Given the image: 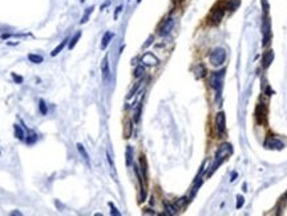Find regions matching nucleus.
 I'll use <instances>...</instances> for the list:
<instances>
[{
    "mask_svg": "<svg viewBox=\"0 0 287 216\" xmlns=\"http://www.w3.org/2000/svg\"><path fill=\"white\" fill-rule=\"evenodd\" d=\"M81 37V32H77L75 36H73L72 38H71L69 41H68V48L69 49H72V48H75V45L77 44V41H79V38Z\"/></svg>",
    "mask_w": 287,
    "mask_h": 216,
    "instance_id": "obj_19",
    "label": "nucleus"
},
{
    "mask_svg": "<svg viewBox=\"0 0 287 216\" xmlns=\"http://www.w3.org/2000/svg\"><path fill=\"white\" fill-rule=\"evenodd\" d=\"M195 73H197V77H204L205 74H206V69H205V66L201 64V65H198L197 68H195Z\"/></svg>",
    "mask_w": 287,
    "mask_h": 216,
    "instance_id": "obj_26",
    "label": "nucleus"
},
{
    "mask_svg": "<svg viewBox=\"0 0 287 216\" xmlns=\"http://www.w3.org/2000/svg\"><path fill=\"white\" fill-rule=\"evenodd\" d=\"M68 41H69V40H68V38H65V40H64V41H61V43H60L59 45H57V47H56L55 49H53V51H52V53H51V55H52V56H57V55H59V53H60V52H61L62 49H64V47H65V45H66V43H68Z\"/></svg>",
    "mask_w": 287,
    "mask_h": 216,
    "instance_id": "obj_16",
    "label": "nucleus"
},
{
    "mask_svg": "<svg viewBox=\"0 0 287 216\" xmlns=\"http://www.w3.org/2000/svg\"><path fill=\"white\" fill-rule=\"evenodd\" d=\"M165 209H166V213H168V215H176L177 213L176 207H173L172 204H169V203H165Z\"/></svg>",
    "mask_w": 287,
    "mask_h": 216,
    "instance_id": "obj_24",
    "label": "nucleus"
},
{
    "mask_svg": "<svg viewBox=\"0 0 287 216\" xmlns=\"http://www.w3.org/2000/svg\"><path fill=\"white\" fill-rule=\"evenodd\" d=\"M238 5H239V0H233L231 3H230V4L227 5V9H229V11H234L235 8L238 7Z\"/></svg>",
    "mask_w": 287,
    "mask_h": 216,
    "instance_id": "obj_27",
    "label": "nucleus"
},
{
    "mask_svg": "<svg viewBox=\"0 0 287 216\" xmlns=\"http://www.w3.org/2000/svg\"><path fill=\"white\" fill-rule=\"evenodd\" d=\"M152 41H153V36H150V37L148 38V43H145V47H149V45L152 44Z\"/></svg>",
    "mask_w": 287,
    "mask_h": 216,
    "instance_id": "obj_37",
    "label": "nucleus"
},
{
    "mask_svg": "<svg viewBox=\"0 0 287 216\" xmlns=\"http://www.w3.org/2000/svg\"><path fill=\"white\" fill-rule=\"evenodd\" d=\"M237 176H238V174H237V172H233V174H231V179H230V180H231V182H234L235 179H237Z\"/></svg>",
    "mask_w": 287,
    "mask_h": 216,
    "instance_id": "obj_38",
    "label": "nucleus"
},
{
    "mask_svg": "<svg viewBox=\"0 0 287 216\" xmlns=\"http://www.w3.org/2000/svg\"><path fill=\"white\" fill-rule=\"evenodd\" d=\"M274 60V52L273 51H267L263 53V57H262V65L263 68H269L271 65V62Z\"/></svg>",
    "mask_w": 287,
    "mask_h": 216,
    "instance_id": "obj_11",
    "label": "nucleus"
},
{
    "mask_svg": "<svg viewBox=\"0 0 287 216\" xmlns=\"http://www.w3.org/2000/svg\"><path fill=\"white\" fill-rule=\"evenodd\" d=\"M141 107H142V105H141V102L138 103V107H137V110H136V114H134V121L136 122H138L140 121V114H141Z\"/></svg>",
    "mask_w": 287,
    "mask_h": 216,
    "instance_id": "obj_30",
    "label": "nucleus"
},
{
    "mask_svg": "<svg viewBox=\"0 0 287 216\" xmlns=\"http://www.w3.org/2000/svg\"><path fill=\"white\" fill-rule=\"evenodd\" d=\"M223 12H225V11L222 9V8H215V9L213 11V14H211V23L218 24V23L222 20V17H223Z\"/></svg>",
    "mask_w": 287,
    "mask_h": 216,
    "instance_id": "obj_12",
    "label": "nucleus"
},
{
    "mask_svg": "<svg viewBox=\"0 0 287 216\" xmlns=\"http://www.w3.org/2000/svg\"><path fill=\"white\" fill-rule=\"evenodd\" d=\"M262 31H263V47H266L270 43V37H271V23H270V19H263V25H262Z\"/></svg>",
    "mask_w": 287,
    "mask_h": 216,
    "instance_id": "obj_4",
    "label": "nucleus"
},
{
    "mask_svg": "<svg viewBox=\"0 0 287 216\" xmlns=\"http://www.w3.org/2000/svg\"><path fill=\"white\" fill-rule=\"evenodd\" d=\"M81 1H85V0H81Z\"/></svg>",
    "mask_w": 287,
    "mask_h": 216,
    "instance_id": "obj_41",
    "label": "nucleus"
},
{
    "mask_svg": "<svg viewBox=\"0 0 287 216\" xmlns=\"http://www.w3.org/2000/svg\"><path fill=\"white\" fill-rule=\"evenodd\" d=\"M101 72H102V81H104V82H108V81H109V77H111V69H109V58H108V56H105L104 60H102Z\"/></svg>",
    "mask_w": 287,
    "mask_h": 216,
    "instance_id": "obj_7",
    "label": "nucleus"
},
{
    "mask_svg": "<svg viewBox=\"0 0 287 216\" xmlns=\"http://www.w3.org/2000/svg\"><path fill=\"white\" fill-rule=\"evenodd\" d=\"M226 58V51L223 48H215L210 53V62L214 66H219L225 62Z\"/></svg>",
    "mask_w": 287,
    "mask_h": 216,
    "instance_id": "obj_2",
    "label": "nucleus"
},
{
    "mask_svg": "<svg viewBox=\"0 0 287 216\" xmlns=\"http://www.w3.org/2000/svg\"><path fill=\"white\" fill-rule=\"evenodd\" d=\"M11 215H12V216H15V215H19V216H20L21 212H20V211H14V212H11Z\"/></svg>",
    "mask_w": 287,
    "mask_h": 216,
    "instance_id": "obj_39",
    "label": "nucleus"
},
{
    "mask_svg": "<svg viewBox=\"0 0 287 216\" xmlns=\"http://www.w3.org/2000/svg\"><path fill=\"white\" fill-rule=\"evenodd\" d=\"M237 199H238V202H237V208H242L243 203H245V199H243V196H242V195H238V196H237Z\"/></svg>",
    "mask_w": 287,
    "mask_h": 216,
    "instance_id": "obj_31",
    "label": "nucleus"
},
{
    "mask_svg": "<svg viewBox=\"0 0 287 216\" xmlns=\"http://www.w3.org/2000/svg\"><path fill=\"white\" fill-rule=\"evenodd\" d=\"M142 74H144V66H137L134 70V76L138 78V77H142Z\"/></svg>",
    "mask_w": 287,
    "mask_h": 216,
    "instance_id": "obj_28",
    "label": "nucleus"
},
{
    "mask_svg": "<svg viewBox=\"0 0 287 216\" xmlns=\"http://www.w3.org/2000/svg\"><path fill=\"white\" fill-rule=\"evenodd\" d=\"M140 165H141V171H142V176L144 179L146 178V170H148V165H146V161H145V157L141 155L140 157Z\"/></svg>",
    "mask_w": 287,
    "mask_h": 216,
    "instance_id": "obj_21",
    "label": "nucleus"
},
{
    "mask_svg": "<svg viewBox=\"0 0 287 216\" xmlns=\"http://www.w3.org/2000/svg\"><path fill=\"white\" fill-rule=\"evenodd\" d=\"M114 34L112 32H105L104 33V37H102V41H101V49H105L108 47V44L111 43V40L113 38Z\"/></svg>",
    "mask_w": 287,
    "mask_h": 216,
    "instance_id": "obj_14",
    "label": "nucleus"
},
{
    "mask_svg": "<svg viewBox=\"0 0 287 216\" xmlns=\"http://www.w3.org/2000/svg\"><path fill=\"white\" fill-rule=\"evenodd\" d=\"M215 124H217V130L219 137L223 135L225 133V127H226V119H225V113H218L217 117H215Z\"/></svg>",
    "mask_w": 287,
    "mask_h": 216,
    "instance_id": "obj_5",
    "label": "nucleus"
},
{
    "mask_svg": "<svg viewBox=\"0 0 287 216\" xmlns=\"http://www.w3.org/2000/svg\"><path fill=\"white\" fill-rule=\"evenodd\" d=\"M173 25H174L173 17H168V19L164 21V24L161 25V28H159V34H161V36L169 34L170 31H172V28H173Z\"/></svg>",
    "mask_w": 287,
    "mask_h": 216,
    "instance_id": "obj_8",
    "label": "nucleus"
},
{
    "mask_svg": "<svg viewBox=\"0 0 287 216\" xmlns=\"http://www.w3.org/2000/svg\"><path fill=\"white\" fill-rule=\"evenodd\" d=\"M262 7H263V12L267 14L269 12V3H267L266 0H262Z\"/></svg>",
    "mask_w": 287,
    "mask_h": 216,
    "instance_id": "obj_35",
    "label": "nucleus"
},
{
    "mask_svg": "<svg viewBox=\"0 0 287 216\" xmlns=\"http://www.w3.org/2000/svg\"><path fill=\"white\" fill-rule=\"evenodd\" d=\"M36 141H37V135H36V133H33V131H29V135H28V138H27V143L28 144H32V143H35Z\"/></svg>",
    "mask_w": 287,
    "mask_h": 216,
    "instance_id": "obj_25",
    "label": "nucleus"
},
{
    "mask_svg": "<svg viewBox=\"0 0 287 216\" xmlns=\"http://www.w3.org/2000/svg\"><path fill=\"white\" fill-rule=\"evenodd\" d=\"M121 9H122V5L117 7V9H116V14H114V19H117V16H118V14L121 12Z\"/></svg>",
    "mask_w": 287,
    "mask_h": 216,
    "instance_id": "obj_36",
    "label": "nucleus"
},
{
    "mask_svg": "<svg viewBox=\"0 0 287 216\" xmlns=\"http://www.w3.org/2000/svg\"><path fill=\"white\" fill-rule=\"evenodd\" d=\"M187 202H189V200H187V198H181V199H178L177 204H178L180 207H183V206H185V204H186Z\"/></svg>",
    "mask_w": 287,
    "mask_h": 216,
    "instance_id": "obj_34",
    "label": "nucleus"
},
{
    "mask_svg": "<svg viewBox=\"0 0 287 216\" xmlns=\"http://www.w3.org/2000/svg\"><path fill=\"white\" fill-rule=\"evenodd\" d=\"M107 161L108 163H109V167H111V172L112 175H116V168H114V163H113V158H112V155H111V151L108 150L107 151Z\"/></svg>",
    "mask_w": 287,
    "mask_h": 216,
    "instance_id": "obj_18",
    "label": "nucleus"
},
{
    "mask_svg": "<svg viewBox=\"0 0 287 216\" xmlns=\"http://www.w3.org/2000/svg\"><path fill=\"white\" fill-rule=\"evenodd\" d=\"M77 150H79V153H80V155L83 157L84 158V161L87 162V165L89 166L90 165V161H89V154L87 153V150H85V147H84L83 144L81 143H77Z\"/></svg>",
    "mask_w": 287,
    "mask_h": 216,
    "instance_id": "obj_13",
    "label": "nucleus"
},
{
    "mask_svg": "<svg viewBox=\"0 0 287 216\" xmlns=\"http://www.w3.org/2000/svg\"><path fill=\"white\" fill-rule=\"evenodd\" d=\"M39 109H40V113H41L43 115H47V114H48V107H47V105H45L44 100L39 101Z\"/></svg>",
    "mask_w": 287,
    "mask_h": 216,
    "instance_id": "obj_22",
    "label": "nucleus"
},
{
    "mask_svg": "<svg viewBox=\"0 0 287 216\" xmlns=\"http://www.w3.org/2000/svg\"><path fill=\"white\" fill-rule=\"evenodd\" d=\"M233 153V147H231V144H229V143H223L221 144V147L218 148L217 151V154H215V158H214V163H213V166H211L210 168V171H209V176H210L213 172L217 170L219 166L222 165V162L225 161L226 158H227L229 155Z\"/></svg>",
    "mask_w": 287,
    "mask_h": 216,
    "instance_id": "obj_1",
    "label": "nucleus"
},
{
    "mask_svg": "<svg viewBox=\"0 0 287 216\" xmlns=\"http://www.w3.org/2000/svg\"><path fill=\"white\" fill-rule=\"evenodd\" d=\"M93 9L94 8L93 7H89V8H87V11H85V14H84V16H83V19H81V24H84V23H87L88 21V19H89V16H90V14L93 12Z\"/></svg>",
    "mask_w": 287,
    "mask_h": 216,
    "instance_id": "obj_23",
    "label": "nucleus"
},
{
    "mask_svg": "<svg viewBox=\"0 0 287 216\" xmlns=\"http://www.w3.org/2000/svg\"><path fill=\"white\" fill-rule=\"evenodd\" d=\"M265 147L270 148V150H282L284 147V144L279 141V139H275V138H270L265 142Z\"/></svg>",
    "mask_w": 287,
    "mask_h": 216,
    "instance_id": "obj_9",
    "label": "nucleus"
},
{
    "mask_svg": "<svg viewBox=\"0 0 287 216\" xmlns=\"http://www.w3.org/2000/svg\"><path fill=\"white\" fill-rule=\"evenodd\" d=\"M14 129H15V137L18 138V139H24V130L21 129V126L19 125H14Z\"/></svg>",
    "mask_w": 287,
    "mask_h": 216,
    "instance_id": "obj_17",
    "label": "nucleus"
},
{
    "mask_svg": "<svg viewBox=\"0 0 287 216\" xmlns=\"http://www.w3.org/2000/svg\"><path fill=\"white\" fill-rule=\"evenodd\" d=\"M223 76H225V69H222L219 72H215L211 77V86L217 90V98L221 97L222 90V82H223Z\"/></svg>",
    "mask_w": 287,
    "mask_h": 216,
    "instance_id": "obj_3",
    "label": "nucleus"
},
{
    "mask_svg": "<svg viewBox=\"0 0 287 216\" xmlns=\"http://www.w3.org/2000/svg\"><path fill=\"white\" fill-rule=\"evenodd\" d=\"M132 133V122H128L126 124V131H125V138H129Z\"/></svg>",
    "mask_w": 287,
    "mask_h": 216,
    "instance_id": "obj_33",
    "label": "nucleus"
},
{
    "mask_svg": "<svg viewBox=\"0 0 287 216\" xmlns=\"http://www.w3.org/2000/svg\"><path fill=\"white\" fill-rule=\"evenodd\" d=\"M141 62L144 65H148V66H156L159 64V60L153 53H145L141 57Z\"/></svg>",
    "mask_w": 287,
    "mask_h": 216,
    "instance_id": "obj_6",
    "label": "nucleus"
},
{
    "mask_svg": "<svg viewBox=\"0 0 287 216\" xmlns=\"http://www.w3.org/2000/svg\"><path fill=\"white\" fill-rule=\"evenodd\" d=\"M109 207L112 208V211H111L112 215H114V216H120V215H121V213H120V211H118V209L116 208V207H114L112 203H109Z\"/></svg>",
    "mask_w": 287,
    "mask_h": 216,
    "instance_id": "obj_32",
    "label": "nucleus"
},
{
    "mask_svg": "<svg viewBox=\"0 0 287 216\" xmlns=\"http://www.w3.org/2000/svg\"><path fill=\"white\" fill-rule=\"evenodd\" d=\"M107 5H109V1H107V3H105V4H102V7H101V9H104V8L107 7Z\"/></svg>",
    "mask_w": 287,
    "mask_h": 216,
    "instance_id": "obj_40",
    "label": "nucleus"
},
{
    "mask_svg": "<svg viewBox=\"0 0 287 216\" xmlns=\"http://www.w3.org/2000/svg\"><path fill=\"white\" fill-rule=\"evenodd\" d=\"M266 114H267V110H266V106L259 103L255 109V115H256V121H258V124H263L265 121H266Z\"/></svg>",
    "mask_w": 287,
    "mask_h": 216,
    "instance_id": "obj_10",
    "label": "nucleus"
},
{
    "mask_svg": "<svg viewBox=\"0 0 287 216\" xmlns=\"http://www.w3.org/2000/svg\"><path fill=\"white\" fill-rule=\"evenodd\" d=\"M125 157H126V166H132V163H133V148L130 147V146H128L126 147V154H125Z\"/></svg>",
    "mask_w": 287,
    "mask_h": 216,
    "instance_id": "obj_15",
    "label": "nucleus"
},
{
    "mask_svg": "<svg viewBox=\"0 0 287 216\" xmlns=\"http://www.w3.org/2000/svg\"><path fill=\"white\" fill-rule=\"evenodd\" d=\"M11 76H12V78H14V81L16 84H23V81H24V80H23V77H21V76H18L16 73H12Z\"/></svg>",
    "mask_w": 287,
    "mask_h": 216,
    "instance_id": "obj_29",
    "label": "nucleus"
},
{
    "mask_svg": "<svg viewBox=\"0 0 287 216\" xmlns=\"http://www.w3.org/2000/svg\"><path fill=\"white\" fill-rule=\"evenodd\" d=\"M28 60L33 64H41L43 62V57L40 55H35V53H31V55H28Z\"/></svg>",
    "mask_w": 287,
    "mask_h": 216,
    "instance_id": "obj_20",
    "label": "nucleus"
}]
</instances>
